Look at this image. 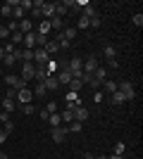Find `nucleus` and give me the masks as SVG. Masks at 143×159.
Returning a JSON list of instances; mask_svg holds the SVG:
<instances>
[{
    "label": "nucleus",
    "mask_w": 143,
    "mask_h": 159,
    "mask_svg": "<svg viewBox=\"0 0 143 159\" xmlns=\"http://www.w3.org/2000/svg\"><path fill=\"white\" fill-rule=\"evenodd\" d=\"M5 140H7V133L0 128V145H5Z\"/></svg>",
    "instance_id": "48"
},
{
    "label": "nucleus",
    "mask_w": 143,
    "mask_h": 159,
    "mask_svg": "<svg viewBox=\"0 0 143 159\" xmlns=\"http://www.w3.org/2000/svg\"><path fill=\"white\" fill-rule=\"evenodd\" d=\"M50 138H53V143H57V145H62V143H64V138H67V128H64V126L50 128Z\"/></svg>",
    "instance_id": "5"
},
{
    "label": "nucleus",
    "mask_w": 143,
    "mask_h": 159,
    "mask_svg": "<svg viewBox=\"0 0 143 159\" xmlns=\"http://www.w3.org/2000/svg\"><path fill=\"white\" fill-rule=\"evenodd\" d=\"M105 57H107V60H115L117 57V48L115 45H105Z\"/></svg>",
    "instance_id": "28"
},
{
    "label": "nucleus",
    "mask_w": 143,
    "mask_h": 159,
    "mask_svg": "<svg viewBox=\"0 0 143 159\" xmlns=\"http://www.w3.org/2000/svg\"><path fill=\"white\" fill-rule=\"evenodd\" d=\"M2 131H5L7 135H10V133H14V121H10V119L2 121Z\"/></svg>",
    "instance_id": "31"
},
{
    "label": "nucleus",
    "mask_w": 143,
    "mask_h": 159,
    "mask_svg": "<svg viewBox=\"0 0 143 159\" xmlns=\"http://www.w3.org/2000/svg\"><path fill=\"white\" fill-rule=\"evenodd\" d=\"M0 17H12V7L7 5V2H5V5H0Z\"/></svg>",
    "instance_id": "32"
},
{
    "label": "nucleus",
    "mask_w": 143,
    "mask_h": 159,
    "mask_svg": "<svg viewBox=\"0 0 143 159\" xmlns=\"http://www.w3.org/2000/svg\"><path fill=\"white\" fill-rule=\"evenodd\" d=\"M62 38H64V40H69V43H72V40H74L76 38V29L74 26H69V29H62Z\"/></svg>",
    "instance_id": "18"
},
{
    "label": "nucleus",
    "mask_w": 143,
    "mask_h": 159,
    "mask_svg": "<svg viewBox=\"0 0 143 159\" xmlns=\"http://www.w3.org/2000/svg\"><path fill=\"white\" fill-rule=\"evenodd\" d=\"M93 100L100 105V102H102V90H95V93H93Z\"/></svg>",
    "instance_id": "46"
},
{
    "label": "nucleus",
    "mask_w": 143,
    "mask_h": 159,
    "mask_svg": "<svg viewBox=\"0 0 143 159\" xmlns=\"http://www.w3.org/2000/svg\"><path fill=\"white\" fill-rule=\"evenodd\" d=\"M48 31H50V21H48V19H43L41 24L36 26V33H38V36H48Z\"/></svg>",
    "instance_id": "19"
},
{
    "label": "nucleus",
    "mask_w": 143,
    "mask_h": 159,
    "mask_svg": "<svg viewBox=\"0 0 143 159\" xmlns=\"http://www.w3.org/2000/svg\"><path fill=\"white\" fill-rule=\"evenodd\" d=\"M34 71H36V64H34V62H21V76H19V79L26 83V81L34 79Z\"/></svg>",
    "instance_id": "3"
},
{
    "label": "nucleus",
    "mask_w": 143,
    "mask_h": 159,
    "mask_svg": "<svg viewBox=\"0 0 143 159\" xmlns=\"http://www.w3.org/2000/svg\"><path fill=\"white\" fill-rule=\"evenodd\" d=\"M24 48H29V50H34L36 48V31H31V33H24Z\"/></svg>",
    "instance_id": "11"
},
{
    "label": "nucleus",
    "mask_w": 143,
    "mask_h": 159,
    "mask_svg": "<svg viewBox=\"0 0 143 159\" xmlns=\"http://www.w3.org/2000/svg\"><path fill=\"white\" fill-rule=\"evenodd\" d=\"M67 133H81V121H72L67 126Z\"/></svg>",
    "instance_id": "30"
},
{
    "label": "nucleus",
    "mask_w": 143,
    "mask_h": 159,
    "mask_svg": "<svg viewBox=\"0 0 143 159\" xmlns=\"http://www.w3.org/2000/svg\"><path fill=\"white\" fill-rule=\"evenodd\" d=\"M48 124H50V128H57V126H62L60 114H57V112H55V114H50V116H48Z\"/></svg>",
    "instance_id": "22"
},
{
    "label": "nucleus",
    "mask_w": 143,
    "mask_h": 159,
    "mask_svg": "<svg viewBox=\"0 0 143 159\" xmlns=\"http://www.w3.org/2000/svg\"><path fill=\"white\" fill-rule=\"evenodd\" d=\"M43 50H45V52L50 55V57H53V55L57 52V50H60V45H57L55 40H48V43H45V48H43Z\"/></svg>",
    "instance_id": "21"
},
{
    "label": "nucleus",
    "mask_w": 143,
    "mask_h": 159,
    "mask_svg": "<svg viewBox=\"0 0 143 159\" xmlns=\"http://www.w3.org/2000/svg\"><path fill=\"white\" fill-rule=\"evenodd\" d=\"M2 64L5 66H14V64H19V62H17L14 55H5V57H2Z\"/></svg>",
    "instance_id": "29"
},
{
    "label": "nucleus",
    "mask_w": 143,
    "mask_h": 159,
    "mask_svg": "<svg viewBox=\"0 0 143 159\" xmlns=\"http://www.w3.org/2000/svg\"><path fill=\"white\" fill-rule=\"evenodd\" d=\"M31 93H34V98H43V95L48 93V88L43 86V83H38V86H36L34 90H31Z\"/></svg>",
    "instance_id": "26"
},
{
    "label": "nucleus",
    "mask_w": 143,
    "mask_h": 159,
    "mask_svg": "<svg viewBox=\"0 0 143 159\" xmlns=\"http://www.w3.org/2000/svg\"><path fill=\"white\" fill-rule=\"evenodd\" d=\"M0 159H10V157H7V154H5V152H0Z\"/></svg>",
    "instance_id": "52"
},
{
    "label": "nucleus",
    "mask_w": 143,
    "mask_h": 159,
    "mask_svg": "<svg viewBox=\"0 0 143 159\" xmlns=\"http://www.w3.org/2000/svg\"><path fill=\"white\" fill-rule=\"evenodd\" d=\"M69 81H72V71H69V69H60V74H57V83L69 86Z\"/></svg>",
    "instance_id": "10"
},
{
    "label": "nucleus",
    "mask_w": 143,
    "mask_h": 159,
    "mask_svg": "<svg viewBox=\"0 0 143 159\" xmlns=\"http://www.w3.org/2000/svg\"><path fill=\"white\" fill-rule=\"evenodd\" d=\"M88 21L91 19H86V17H79V29H88ZM79 29H76V31H79Z\"/></svg>",
    "instance_id": "42"
},
{
    "label": "nucleus",
    "mask_w": 143,
    "mask_h": 159,
    "mask_svg": "<svg viewBox=\"0 0 143 159\" xmlns=\"http://www.w3.org/2000/svg\"><path fill=\"white\" fill-rule=\"evenodd\" d=\"M81 159H95V154H93V152H83Z\"/></svg>",
    "instance_id": "49"
},
{
    "label": "nucleus",
    "mask_w": 143,
    "mask_h": 159,
    "mask_svg": "<svg viewBox=\"0 0 143 159\" xmlns=\"http://www.w3.org/2000/svg\"><path fill=\"white\" fill-rule=\"evenodd\" d=\"M95 159H107V157H105V154H100V157H95Z\"/></svg>",
    "instance_id": "53"
},
{
    "label": "nucleus",
    "mask_w": 143,
    "mask_h": 159,
    "mask_svg": "<svg viewBox=\"0 0 143 159\" xmlns=\"http://www.w3.org/2000/svg\"><path fill=\"white\" fill-rule=\"evenodd\" d=\"M48 62H50V55H48L43 48H36L34 50V64L36 66H45Z\"/></svg>",
    "instance_id": "4"
},
{
    "label": "nucleus",
    "mask_w": 143,
    "mask_h": 159,
    "mask_svg": "<svg viewBox=\"0 0 143 159\" xmlns=\"http://www.w3.org/2000/svg\"><path fill=\"white\" fill-rule=\"evenodd\" d=\"M88 29H100V17H93L88 21Z\"/></svg>",
    "instance_id": "39"
},
{
    "label": "nucleus",
    "mask_w": 143,
    "mask_h": 159,
    "mask_svg": "<svg viewBox=\"0 0 143 159\" xmlns=\"http://www.w3.org/2000/svg\"><path fill=\"white\" fill-rule=\"evenodd\" d=\"M12 17H14V19H21V17H24V10H21V7H14V10H12Z\"/></svg>",
    "instance_id": "41"
},
{
    "label": "nucleus",
    "mask_w": 143,
    "mask_h": 159,
    "mask_svg": "<svg viewBox=\"0 0 143 159\" xmlns=\"http://www.w3.org/2000/svg\"><path fill=\"white\" fill-rule=\"evenodd\" d=\"M7 100H14L17 98V90H14V88H7V95H5Z\"/></svg>",
    "instance_id": "45"
},
{
    "label": "nucleus",
    "mask_w": 143,
    "mask_h": 159,
    "mask_svg": "<svg viewBox=\"0 0 143 159\" xmlns=\"http://www.w3.org/2000/svg\"><path fill=\"white\" fill-rule=\"evenodd\" d=\"M19 109H21V112H24V114H34V112H36V107H34V102H29V105H21Z\"/></svg>",
    "instance_id": "35"
},
{
    "label": "nucleus",
    "mask_w": 143,
    "mask_h": 159,
    "mask_svg": "<svg viewBox=\"0 0 143 159\" xmlns=\"http://www.w3.org/2000/svg\"><path fill=\"white\" fill-rule=\"evenodd\" d=\"M17 31H19V33H31V31H34V24H31L29 19H21L19 24H17Z\"/></svg>",
    "instance_id": "13"
},
{
    "label": "nucleus",
    "mask_w": 143,
    "mask_h": 159,
    "mask_svg": "<svg viewBox=\"0 0 143 159\" xmlns=\"http://www.w3.org/2000/svg\"><path fill=\"white\" fill-rule=\"evenodd\" d=\"M98 66H100V62H98V57H95V55H91V57H86V62H83V74H93L95 69H98Z\"/></svg>",
    "instance_id": "6"
},
{
    "label": "nucleus",
    "mask_w": 143,
    "mask_h": 159,
    "mask_svg": "<svg viewBox=\"0 0 143 159\" xmlns=\"http://www.w3.org/2000/svg\"><path fill=\"white\" fill-rule=\"evenodd\" d=\"M67 102H76V105H81V102H79V95H76V93H67Z\"/></svg>",
    "instance_id": "43"
},
{
    "label": "nucleus",
    "mask_w": 143,
    "mask_h": 159,
    "mask_svg": "<svg viewBox=\"0 0 143 159\" xmlns=\"http://www.w3.org/2000/svg\"><path fill=\"white\" fill-rule=\"evenodd\" d=\"M0 76H2V66H0Z\"/></svg>",
    "instance_id": "54"
},
{
    "label": "nucleus",
    "mask_w": 143,
    "mask_h": 159,
    "mask_svg": "<svg viewBox=\"0 0 143 159\" xmlns=\"http://www.w3.org/2000/svg\"><path fill=\"white\" fill-rule=\"evenodd\" d=\"M45 112L48 114H55V112H57V102H48V105H45Z\"/></svg>",
    "instance_id": "38"
},
{
    "label": "nucleus",
    "mask_w": 143,
    "mask_h": 159,
    "mask_svg": "<svg viewBox=\"0 0 143 159\" xmlns=\"http://www.w3.org/2000/svg\"><path fill=\"white\" fill-rule=\"evenodd\" d=\"M72 114H74V121H81V124L88 119V109H86V107H81V105L74 107V109H72Z\"/></svg>",
    "instance_id": "8"
},
{
    "label": "nucleus",
    "mask_w": 143,
    "mask_h": 159,
    "mask_svg": "<svg viewBox=\"0 0 143 159\" xmlns=\"http://www.w3.org/2000/svg\"><path fill=\"white\" fill-rule=\"evenodd\" d=\"M48 76H50V74H48L45 66H36V71H34V79H36V81H41V83H43Z\"/></svg>",
    "instance_id": "15"
},
{
    "label": "nucleus",
    "mask_w": 143,
    "mask_h": 159,
    "mask_svg": "<svg viewBox=\"0 0 143 159\" xmlns=\"http://www.w3.org/2000/svg\"><path fill=\"white\" fill-rule=\"evenodd\" d=\"M53 14H55V5H53V2H43V7H41V17H43V19H50Z\"/></svg>",
    "instance_id": "12"
},
{
    "label": "nucleus",
    "mask_w": 143,
    "mask_h": 159,
    "mask_svg": "<svg viewBox=\"0 0 143 159\" xmlns=\"http://www.w3.org/2000/svg\"><path fill=\"white\" fill-rule=\"evenodd\" d=\"M43 86H45L48 90H57V88H60V83H57V76H48V79L43 81Z\"/></svg>",
    "instance_id": "16"
},
{
    "label": "nucleus",
    "mask_w": 143,
    "mask_h": 159,
    "mask_svg": "<svg viewBox=\"0 0 143 159\" xmlns=\"http://www.w3.org/2000/svg\"><path fill=\"white\" fill-rule=\"evenodd\" d=\"M107 159H124V154H110Z\"/></svg>",
    "instance_id": "50"
},
{
    "label": "nucleus",
    "mask_w": 143,
    "mask_h": 159,
    "mask_svg": "<svg viewBox=\"0 0 143 159\" xmlns=\"http://www.w3.org/2000/svg\"><path fill=\"white\" fill-rule=\"evenodd\" d=\"M124 102H126V98H124L119 90H115V93L110 95V105H124Z\"/></svg>",
    "instance_id": "17"
},
{
    "label": "nucleus",
    "mask_w": 143,
    "mask_h": 159,
    "mask_svg": "<svg viewBox=\"0 0 143 159\" xmlns=\"http://www.w3.org/2000/svg\"><path fill=\"white\" fill-rule=\"evenodd\" d=\"M2 57H5V50H2V45H0V62H2Z\"/></svg>",
    "instance_id": "51"
},
{
    "label": "nucleus",
    "mask_w": 143,
    "mask_h": 159,
    "mask_svg": "<svg viewBox=\"0 0 143 159\" xmlns=\"http://www.w3.org/2000/svg\"><path fill=\"white\" fill-rule=\"evenodd\" d=\"M102 90L112 95V93L117 90V81H110V79H107V81H102Z\"/></svg>",
    "instance_id": "20"
},
{
    "label": "nucleus",
    "mask_w": 143,
    "mask_h": 159,
    "mask_svg": "<svg viewBox=\"0 0 143 159\" xmlns=\"http://www.w3.org/2000/svg\"><path fill=\"white\" fill-rule=\"evenodd\" d=\"M81 17H86V19H93V17H100V14H98V10H95L93 5H88V2H86V5H83V14Z\"/></svg>",
    "instance_id": "14"
},
{
    "label": "nucleus",
    "mask_w": 143,
    "mask_h": 159,
    "mask_svg": "<svg viewBox=\"0 0 143 159\" xmlns=\"http://www.w3.org/2000/svg\"><path fill=\"white\" fill-rule=\"evenodd\" d=\"M79 90H81V81L72 79V81H69V93H79Z\"/></svg>",
    "instance_id": "27"
},
{
    "label": "nucleus",
    "mask_w": 143,
    "mask_h": 159,
    "mask_svg": "<svg viewBox=\"0 0 143 159\" xmlns=\"http://www.w3.org/2000/svg\"><path fill=\"white\" fill-rule=\"evenodd\" d=\"M134 24H136L138 29L143 26V14H134Z\"/></svg>",
    "instance_id": "44"
},
{
    "label": "nucleus",
    "mask_w": 143,
    "mask_h": 159,
    "mask_svg": "<svg viewBox=\"0 0 143 159\" xmlns=\"http://www.w3.org/2000/svg\"><path fill=\"white\" fill-rule=\"evenodd\" d=\"M14 109H17V105H14V100H2V112H7V114H10V112H14Z\"/></svg>",
    "instance_id": "23"
},
{
    "label": "nucleus",
    "mask_w": 143,
    "mask_h": 159,
    "mask_svg": "<svg viewBox=\"0 0 143 159\" xmlns=\"http://www.w3.org/2000/svg\"><path fill=\"white\" fill-rule=\"evenodd\" d=\"M67 12H69V10H67L64 5H62V2H60V5H55V17H64Z\"/></svg>",
    "instance_id": "33"
},
{
    "label": "nucleus",
    "mask_w": 143,
    "mask_h": 159,
    "mask_svg": "<svg viewBox=\"0 0 143 159\" xmlns=\"http://www.w3.org/2000/svg\"><path fill=\"white\" fill-rule=\"evenodd\" d=\"M60 119H62V124H72V121H74V114H72V109H64V112L60 114Z\"/></svg>",
    "instance_id": "25"
},
{
    "label": "nucleus",
    "mask_w": 143,
    "mask_h": 159,
    "mask_svg": "<svg viewBox=\"0 0 143 159\" xmlns=\"http://www.w3.org/2000/svg\"><path fill=\"white\" fill-rule=\"evenodd\" d=\"M126 152V145H124V143H117L115 145V154H124Z\"/></svg>",
    "instance_id": "40"
},
{
    "label": "nucleus",
    "mask_w": 143,
    "mask_h": 159,
    "mask_svg": "<svg viewBox=\"0 0 143 159\" xmlns=\"http://www.w3.org/2000/svg\"><path fill=\"white\" fill-rule=\"evenodd\" d=\"M2 83H5L7 88H14V90H21V88H26V83H24L19 76H14V74H7Z\"/></svg>",
    "instance_id": "2"
},
{
    "label": "nucleus",
    "mask_w": 143,
    "mask_h": 159,
    "mask_svg": "<svg viewBox=\"0 0 143 159\" xmlns=\"http://www.w3.org/2000/svg\"><path fill=\"white\" fill-rule=\"evenodd\" d=\"M93 79H95V83L102 86V81H107V69H105V66H98V69L93 71Z\"/></svg>",
    "instance_id": "9"
},
{
    "label": "nucleus",
    "mask_w": 143,
    "mask_h": 159,
    "mask_svg": "<svg viewBox=\"0 0 143 159\" xmlns=\"http://www.w3.org/2000/svg\"><path fill=\"white\" fill-rule=\"evenodd\" d=\"M17 102H21V105H29V102H34V93L29 90V88H21V90H17Z\"/></svg>",
    "instance_id": "7"
},
{
    "label": "nucleus",
    "mask_w": 143,
    "mask_h": 159,
    "mask_svg": "<svg viewBox=\"0 0 143 159\" xmlns=\"http://www.w3.org/2000/svg\"><path fill=\"white\" fill-rule=\"evenodd\" d=\"M48 21H50V29H57V31H62V17H55V14H53Z\"/></svg>",
    "instance_id": "24"
},
{
    "label": "nucleus",
    "mask_w": 143,
    "mask_h": 159,
    "mask_svg": "<svg viewBox=\"0 0 143 159\" xmlns=\"http://www.w3.org/2000/svg\"><path fill=\"white\" fill-rule=\"evenodd\" d=\"M107 66H110V69H117V66H119V62H117V57H115V60H107Z\"/></svg>",
    "instance_id": "47"
},
{
    "label": "nucleus",
    "mask_w": 143,
    "mask_h": 159,
    "mask_svg": "<svg viewBox=\"0 0 143 159\" xmlns=\"http://www.w3.org/2000/svg\"><path fill=\"white\" fill-rule=\"evenodd\" d=\"M117 90L126 98V102L136 98V90H134V83H131V81H117Z\"/></svg>",
    "instance_id": "1"
},
{
    "label": "nucleus",
    "mask_w": 143,
    "mask_h": 159,
    "mask_svg": "<svg viewBox=\"0 0 143 159\" xmlns=\"http://www.w3.org/2000/svg\"><path fill=\"white\" fill-rule=\"evenodd\" d=\"M10 36H12V33H10V29H7V26H0V38H2V40H7Z\"/></svg>",
    "instance_id": "37"
},
{
    "label": "nucleus",
    "mask_w": 143,
    "mask_h": 159,
    "mask_svg": "<svg viewBox=\"0 0 143 159\" xmlns=\"http://www.w3.org/2000/svg\"><path fill=\"white\" fill-rule=\"evenodd\" d=\"M45 43H48V36H38V33H36V48H45Z\"/></svg>",
    "instance_id": "34"
},
{
    "label": "nucleus",
    "mask_w": 143,
    "mask_h": 159,
    "mask_svg": "<svg viewBox=\"0 0 143 159\" xmlns=\"http://www.w3.org/2000/svg\"><path fill=\"white\" fill-rule=\"evenodd\" d=\"M19 7L26 12V10H31V7H34V2H31V0H19Z\"/></svg>",
    "instance_id": "36"
}]
</instances>
